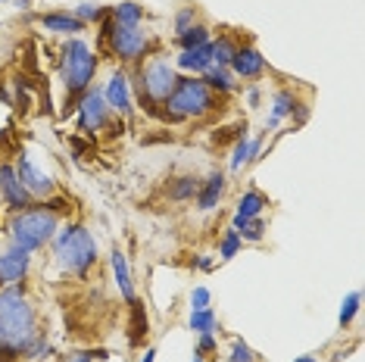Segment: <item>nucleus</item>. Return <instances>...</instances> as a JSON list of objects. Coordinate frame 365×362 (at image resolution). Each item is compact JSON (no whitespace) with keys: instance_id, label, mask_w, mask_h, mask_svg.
Masks as SVG:
<instances>
[{"instance_id":"18","label":"nucleus","mask_w":365,"mask_h":362,"mask_svg":"<svg viewBox=\"0 0 365 362\" xmlns=\"http://www.w3.org/2000/svg\"><path fill=\"white\" fill-rule=\"evenodd\" d=\"M110 19L115 22V26L140 29V22H144V6L135 4V0H122V4H115L110 10Z\"/></svg>"},{"instance_id":"11","label":"nucleus","mask_w":365,"mask_h":362,"mask_svg":"<svg viewBox=\"0 0 365 362\" xmlns=\"http://www.w3.org/2000/svg\"><path fill=\"white\" fill-rule=\"evenodd\" d=\"M29 266H31V253L22 250V247H10V250L0 253V287H10V284H19L22 278L29 275Z\"/></svg>"},{"instance_id":"21","label":"nucleus","mask_w":365,"mask_h":362,"mask_svg":"<svg viewBox=\"0 0 365 362\" xmlns=\"http://www.w3.org/2000/svg\"><path fill=\"white\" fill-rule=\"evenodd\" d=\"M294 106H297L294 94H290V90H278L275 100H272V116H269V122H265V128H275L281 119L294 113Z\"/></svg>"},{"instance_id":"12","label":"nucleus","mask_w":365,"mask_h":362,"mask_svg":"<svg viewBox=\"0 0 365 362\" xmlns=\"http://www.w3.org/2000/svg\"><path fill=\"white\" fill-rule=\"evenodd\" d=\"M103 100L110 106V113H119V116H131V81L125 78V72H113L110 81H106Z\"/></svg>"},{"instance_id":"30","label":"nucleus","mask_w":365,"mask_h":362,"mask_svg":"<svg viewBox=\"0 0 365 362\" xmlns=\"http://www.w3.org/2000/svg\"><path fill=\"white\" fill-rule=\"evenodd\" d=\"M240 247H244V241H240V234L235 232V228H228V232L222 234V244H219V259H231V257H237Z\"/></svg>"},{"instance_id":"23","label":"nucleus","mask_w":365,"mask_h":362,"mask_svg":"<svg viewBox=\"0 0 365 362\" xmlns=\"http://www.w3.org/2000/svg\"><path fill=\"white\" fill-rule=\"evenodd\" d=\"M269 207V200L259 194V191H247L244 197H240V203H237V216H244V219H256L259 212Z\"/></svg>"},{"instance_id":"1","label":"nucleus","mask_w":365,"mask_h":362,"mask_svg":"<svg viewBox=\"0 0 365 362\" xmlns=\"http://www.w3.org/2000/svg\"><path fill=\"white\" fill-rule=\"evenodd\" d=\"M0 334L6 337L16 356H26L38 331V312L31 306L29 294L19 284L0 287Z\"/></svg>"},{"instance_id":"36","label":"nucleus","mask_w":365,"mask_h":362,"mask_svg":"<svg viewBox=\"0 0 365 362\" xmlns=\"http://www.w3.org/2000/svg\"><path fill=\"white\" fill-rule=\"evenodd\" d=\"M212 350H215V331L200 334V347H197V353H212Z\"/></svg>"},{"instance_id":"7","label":"nucleus","mask_w":365,"mask_h":362,"mask_svg":"<svg viewBox=\"0 0 365 362\" xmlns=\"http://www.w3.org/2000/svg\"><path fill=\"white\" fill-rule=\"evenodd\" d=\"M103 38L110 44L113 56H119L122 63H138L150 53V35L140 29H125V26H115L110 19L103 26Z\"/></svg>"},{"instance_id":"25","label":"nucleus","mask_w":365,"mask_h":362,"mask_svg":"<svg viewBox=\"0 0 365 362\" xmlns=\"http://www.w3.org/2000/svg\"><path fill=\"white\" fill-rule=\"evenodd\" d=\"M178 44H181V51H197V47L210 44V29H206V26L187 29L185 35H178Z\"/></svg>"},{"instance_id":"20","label":"nucleus","mask_w":365,"mask_h":362,"mask_svg":"<svg viewBox=\"0 0 365 362\" xmlns=\"http://www.w3.org/2000/svg\"><path fill=\"white\" fill-rule=\"evenodd\" d=\"M231 228L240 234V241H262V234H265V222L259 216H256V219H244V216H237V212H235Z\"/></svg>"},{"instance_id":"2","label":"nucleus","mask_w":365,"mask_h":362,"mask_svg":"<svg viewBox=\"0 0 365 362\" xmlns=\"http://www.w3.org/2000/svg\"><path fill=\"white\" fill-rule=\"evenodd\" d=\"M60 232V212L51 210V207H26L19 212H13L10 219V237L16 247L22 250L35 253L41 247H47Z\"/></svg>"},{"instance_id":"41","label":"nucleus","mask_w":365,"mask_h":362,"mask_svg":"<svg viewBox=\"0 0 365 362\" xmlns=\"http://www.w3.org/2000/svg\"><path fill=\"white\" fill-rule=\"evenodd\" d=\"M194 362H203V353H194Z\"/></svg>"},{"instance_id":"35","label":"nucleus","mask_w":365,"mask_h":362,"mask_svg":"<svg viewBox=\"0 0 365 362\" xmlns=\"http://www.w3.org/2000/svg\"><path fill=\"white\" fill-rule=\"evenodd\" d=\"M97 353L94 350H78V353H69V356H63L60 362H94Z\"/></svg>"},{"instance_id":"27","label":"nucleus","mask_w":365,"mask_h":362,"mask_svg":"<svg viewBox=\"0 0 365 362\" xmlns=\"http://www.w3.org/2000/svg\"><path fill=\"white\" fill-rule=\"evenodd\" d=\"M190 331H197V334L215 331V312L210 306L206 309H190Z\"/></svg>"},{"instance_id":"31","label":"nucleus","mask_w":365,"mask_h":362,"mask_svg":"<svg viewBox=\"0 0 365 362\" xmlns=\"http://www.w3.org/2000/svg\"><path fill=\"white\" fill-rule=\"evenodd\" d=\"M76 19H81L88 26V22H101V19H106L110 16V10H103V6H97V4H78L76 6Z\"/></svg>"},{"instance_id":"3","label":"nucleus","mask_w":365,"mask_h":362,"mask_svg":"<svg viewBox=\"0 0 365 362\" xmlns=\"http://www.w3.org/2000/svg\"><path fill=\"white\" fill-rule=\"evenodd\" d=\"M53 257L66 275L85 278L88 269L97 262V241L85 225H66L53 237Z\"/></svg>"},{"instance_id":"22","label":"nucleus","mask_w":365,"mask_h":362,"mask_svg":"<svg viewBox=\"0 0 365 362\" xmlns=\"http://www.w3.org/2000/svg\"><path fill=\"white\" fill-rule=\"evenodd\" d=\"M131 331H128V341L131 347H140V341L147 337V312L140 306V300H131Z\"/></svg>"},{"instance_id":"15","label":"nucleus","mask_w":365,"mask_h":362,"mask_svg":"<svg viewBox=\"0 0 365 362\" xmlns=\"http://www.w3.org/2000/svg\"><path fill=\"white\" fill-rule=\"evenodd\" d=\"M110 266H113V278H115V284H119V294H122V300L131 303V300H138L135 297V284H131V272H128V259H125V253L115 247V250L110 253Z\"/></svg>"},{"instance_id":"29","label":"nucleus","mask_w":365,"mask_h":362,"mask_svg":"<svg viewBox=\"0 0 365 362\" xmlns=\"http://www.w3.org/2000/svg\"><path fill=\"white\" fill-rule=\"evenodd\" d=\"M359 300H362V294H359V291L346 294V300L340 303V316H337V325H340V328H346V325L353 322V316L359 312Z\"/></svg>"},{"instance_id":"19","label":"nucleus","mask_w":365,"mask_h":362,"mask_svg":"<svg viewBox=\"0 0 365 362\" xmlns=\"http://www.w3.org/2000/svg\"><path fill=\"white\" fill-rule=\"evenodd\" d=\"M206 81V88L215 90V94H228V90H235V72L228 69V66H210V69L200 76Z\"/></svg>"},{"instance_id":"10","label":"nucleus","mask_w":365,"mask_h":362,"mask_svg":"<svg viewBox=\"0 0 365 362\" xmlns=\"http://www.w3.org/2000/svg\"><path fill=\"white\" fill-rule=\"evenodd\" d=\"M0 197H4L6 210H13V212L31 207V194L22 187V181H19V175H16L13 162H0Z\"/></svg>"},{"instance_id":"14","label":"nucleus","mask_w":365,"mask_h":362,"mask_svg":"<svg viewBox=\"0 0 365 362\" xmlns=\"http://www.w3.org/2000/svg\"><path fill=\"white\" fill-rule=\"evenodd\" d=\"M38 26L44 31H53V35H69V38L88 29L85 22L76 19L72 13H41L38 16Z\"/></svg>"},{"instance_id":"37","label":"nucleus","mask_w":365,"mask_h":362,"mask_svg":"<svg viewBox=\"0 0 365 362\" xmlns=\"http://www.w3.org/2000/svg\"><path fill=\"white\" fill-rule=\"evenodd\" d=\"M19 356H16V353L10 350V343H6V337L0 334V362H16Z\"/></svg>"},{"instance_id":"38","label":"nucleus","mask_w":365,"mask_h":362,"mask_svg":"<svg viewBox=\"0 0 365 362\" xmlns=\"http://www.w3.org/2000/svg\"><path fill=\"white\" fill-rule=\"evenodd\" d=\"M247 100H250L253 106L259 103V88H250V90H247Z\"/></svg>"},{"instance_id":"40","label":"nucleus","mask_w":365,"mask_h":362,"mask_svg":"<svg viewBox=\"0 0 365 362\" xmlns=\"http://www.w3.org/2000/svg\"><path fill=\"white\" fill-rule=\"evenodd\" d=\"M294 362H319L315 356H300V359H294Z\"/></svg>"},{"instance_id":"34","label":"nucleus","mask_w":365,"mask_h":362,"mask_svg":"<svg viewBox=\"0 0 365 362\" xmlns=\"http://www.w3.org/2000/svg\"><path fill=\"white\" fill-rule=\"evenodd\" d=\"M210 306V291L206 287H194V294H190V309H206Z\"/></svg>"},{"instance_id":"33","label":"nucleus","mask_w":365,"mask_h":362,"mask_svg":"<svg viewBox=\"0 0 365 362\" xmlns=\"http://www.w3.org/2000/svg\"><path fill=\"white\" fill-rule=\"evenodd\" d=\"M228 362H256V353L247 347L244 341H235L231 343V353H228Z\"/></svg>"},{"instance_id":"8","label":"nucleus","mask_w":365,"mask_h":362,"mask_svg":"<svg viewBox=\"0 0 365 362\" xmlns=\"http://www.w3.org/2000/svg\"><path fill=\"white\" fill-rule=\"evenodd\" d=\"M76 110H78V128L85 131V135H97L101 128L110 125V106L103 100V90L88 88L85 94H81Z\"/></svg>"},{"instance_id":"32","label":"nucleus","mask_w":365,"mask_h":362,"mask_svg":"<svg viewBox=\"0 0 365 362\" xmlns=\"http://www.w3.org/2000/svg\"><path fill=\"white\" fill-rule=\"evenodd\" d=\"M197 26V10L194 6H181V10L175 13V31L178 35H185L187 29H194Z\"/></svg>"},{"instance_id":"6","label":"nucleus","mask_w":365,"mask_h":362,"mask_svg":"<svg viewBox=\"0 0 365 362\" xmlns=\"http://www.w3.org/2000/svg\"><path fill=\"white\" fill-rule=\"evenodd\" d=\"M178 78H181L178 69L169 60H163V56H153L147 66H140V85H138L140 100H147V103H153V106H163L165 100H169L172 90H175Z\"/></svg>"},{"instance_id":"28","label":"nucleus","mask_w":365,"mask_h":362,"mask_svg":"<svg viewBox=\"0 0 365 362\" xmlns=\"http://www.w3.org/2000/svg\"><path fill=\"white\" fill-rule=\"evenodd\" d=\"M197 191H200L197 178L194 175H185V178H178L175 185H172L169 197H172V200H190V197H197Z\"/></svg>"},{"instance_id":"5","label":"nucleus","mask_w":365,"mask_h":362,"mask_svg":"<svg viewBox=\"0 0 365 362\" xmlns=\"http://www.w3.org/2000/svg\"><path fill=\"white\" fill-rule=\"evenodd\" d=\"M215 103H219L215 90L206 88V81L200 76H190V78H178L175 90H172L163 106L172 119H203L206 113L215 110Z\"/></svg>"},{"instance_id":"39","label":"nucleus","mask_w":365,"mask_h":362,"mask_svg":"<svg viewBox=\"0 0 365 362\" xmlns=\"http://www.w3.org/2000/svg\"><path fill=\"white\" fill-rule=\"evenodd\" d=\"M153 359H156V350H147V353H144V359H140V362H153Z\"/></svg>"},{"instance_id":"17","label":"nucleus","mask_w":365,"mask_h":362,"mask_svg":"<svg viewBox=\"0 0 365 362\" xmlns=\"http://www.w3.org/2000/svg\"><path fill=\"white\" fill-rule=\"evenodd\" d=\"M222 194H225V175L212 172V175L203 181L200 191H197V210H212L215 203L222 200Z\"/></svg>"},{"instance_id":"16","label":"nucleus","mask_w":365,"mask_h":362,"mask_svg":"<svg viewBox=\"0 0 365 362\" xmlns=\"http://www.w3.org/2000/svg\"><path fill=\"white\" fill-rule=\"evenodd\" d=\"M172 66H175V69H185V72H194V76H203V72L212 66V47L203 44V47H197V51H181V56Z\"/></svg>"},{"instance_id":"4","label":"nucleus","mask_w":365,"mask_h":362,"mask_svg":"<svg viewBox=\"0 0 365 362\" xmlns=\"http://www.w3.org/2000/svg\"><path fill=\"white\" fill-rule=\"evenodd\" d=\"M97 76V53L81 38H69L60 53V78L69 97H81Z\"/></svg>"},{"instance_id":"26","label":"nucleus","mask_w":365,"mask_h":362,"mask_svg":"<svg viewBox=\"0 0 365 362\" xmlns=\"http://www.w3.org/2000/svg\"><path fill=\"white\" fill-rule=\"evenodd\" d=\"M210 47H212V63L215 66H228L231 56H235V51H237V44L228 35H222L219 41H210Z\"/></svg>"},{"instance_id":"24","label":"nucleus","mask_w":365,"mask_h":362,"mask_svg":"<svg viewBox=\"0 0 365 362\" xmlns=\"http://www.w3.org/2000/svg\"><path fill=\"white\" fill-rule=\"evenodd\" d=\"M253 153H259V138L256 141H250V138H240L237 147H235V153H231V169H240V166H247V162L253 160Z\"/></svg>"},{"instance_id":"13","label":"nucleus","mask_w":365,"mask_h":362,"mask_svg":"<svg viewBox=\"0 0 365 362\" xmlns=\"http://www.w3.org/2000/svg\"><path fill=\"white\" fill-rule=\"evenodd\" d=\"M228 69L235 72L237 78H259L265 69H269V63H265V56L256 51V47H237L235 56H231Z\"/></svg>"},{"instance_id":"9","label":"nucleus","mask_w":365,"mask_h":362,"mask_svg":"<svg viewBox=\"0 0 365 362\" xmlns=\"http://www.w3.org/2000/svg\"><path fill=\"white\" fill-rule=\"evenodd\" d=\"M13 169H16V175H19L22 187H26L31 197H41V200H47V197L56 191L53 178L47 175L44 169H38V166H35V160H31L29 153H19V160L13 162Z\"/></svg>"}]
</instances>
